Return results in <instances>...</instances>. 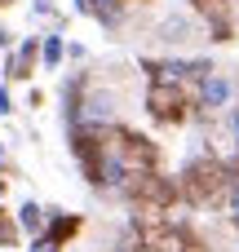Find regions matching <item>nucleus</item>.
<instances>
[{"instance_id":"1","label":"nucleus","mask_w":239,"mask_h":252,"mask_svg":"<svg viewBox=\"0 0 239 252\" xmlns=\"http://www.w3.org/2000/svg\"><path fill=\"white\" fill-rule=\"evenodd\" d=\"M146 106H151L155 120H177V115H182V97H177V89H173V84H160V80L146 89Z\"/></svg>"},{"instance_id":"2","label":"nucleus","mask_w":239,"mask_h":252,"mask_svg":"<svg viewBox=\"0 0 239 252\" xmlns=\"http://www.w3.org/2000/svg\"><path fill=\"white\" fill-rule=\"evenodd\" d=\"M80 106H84V111H80V124H106V120H111L115 97H111V93H89Z\"/></svg>"},{"instance_id":"3","label":"nucleus","mask_w":239,"mask_h":252,"mask_svg":"<svg viewBox=\"0 0 239 252\" xmlns=\"http://www.w3.org/2000/svg\"><path fill=\"white\" fill-rule=\"evenodd\" d=\"M35 58H44V44H35V35H31V40H22V49L9 58V71H4V75H31V62H35Z\"/></svg>"},{"instance_id":"4","label":"nucleus","mask_w":239,"mask_h":252,"mask_svg":"<svg viewBox=\"0 0 239 252\" xmlns=\"http://www.w3.org/2000/svg\"><path fill=\"white\" fill-rule=\"evenodd\" d=\"M231 97V80L226 75H208L204 80V106H226Z\"/></svg>"},{"instance_id":"5","label":"nucleus","mask_w":239,"mask_h":252,"mask_svg":"<svg viewBox=\"0 0 239 252\" xmlns=\"http://www.w3.org/2000/svg\"><path fill=\"white\" fill-rule=\"evenodd\" d=\"M18 221H22V230H31V235H40V230H44V208L27 199V204L18 208Z\"/></svg>"},{"instance_id":"6","label":"nucleus","mask_w":239,"mask_h":252,"mask_svg":"<svg viewBox=\"0 0 239 252\" xmlns=\"http://www.w3.org/2000/svg\"><path fill=\"white\" fill-rule=\"evenodd\" d=\"M75 4H80L84 13H98V18H106V22H111V13H115V4H120V0H75Z\"/></svg>"},{"instance_id":"7","label":"nucleus","mask_w":239,"mask_h":252,"mask_svg":"<svg viewBox=\"0 0 239 252\" xmlns=\"http://www.w3.org/2000/svg\"><path fill=\"white\" fill-rule=\"evenodd\" d=\"M160 35L173 44V40H186V18H169L164 27H160Z\"/></svg>"},{"instance_id":"8","label":"nucleus","mask_w":239,"mask_h":252,"mask_svg":"<svg viewBox=\"0 0 239 252\" xmlns=\"http://www.w3.org/2000/svg\"><path fill=\"white\" fill-rule=\"evenodd\" d=\"M62 62V35H49L44 40V66H58Z\"/></svg>"},{"instance_id":"9","label":"nucleus","mask_w":239,"mask_h":252,"mask_svg":"<svg viewBox=\"0 0 239 252\" xmlns=\"http://www.w3.org/2000/svg\"><path fill=\"white\" fill-rule=\"evenodd\" d=\"M226 217L239 226V182H231V190H226Z\"/></svg>"},{"instance_id":"10","label":"nucleus","mask_w":239,"mask_h":252,"mask_svg":"<svg viewBox=\"0 0 239 252\" xmlns=\"http://www.w3.org/2000/svg\"><path fill=\"white\" fill-rule=\"evenodd\" d=\"M9 111H13V102H9V93L0 89V115H9Z\"/></svg>"},{"instance_id":"11","label":"nucleus","mask_w":239,"mask_h":252,"mask_svg":"<svg viewBox=\"0 0 239 252\" xmlns=\"http://www.w3.org/2000/svg\"><path fill=\"white\" fill-rule=\"evenodd\" d=\"M231 128H235V142H239V111L231 115Z\"/></svg>"},{"instance_id":"12","label":"nucleus","mask_w":239,"mask_h":252,"mask_svg":"<svg viewBox=\"0 0 239 252\" xmlns=\"http://www.w3.org/2000/svg\"><path fill=\"white\" fill-rule=\"evenodd\" d=\"M0 239H9V226H4V217H0Z\"/></svg>"},{"instance_id":"13","label":"nucleus","mask_w":239,"mask_h":252,"mask_svg":"<svg viewBox=\"0 0 239 252\" xmlns=\"http://www.w3.org/2000/svg\"><path fill=\"white\" fill-rule=\"evenodd\" d=\"M0 49H4V27H0Z\"/></svg>"},{"instance_id":"14","label":"nucleus","mask_w":239,"mask_h":252,"mask_svg":"<svg viewBox=\"0 0 239 252\" xmlns=\"http://www.w3.org/2000/svg\"><path fill=\"white\" fill-rule=\"evenodd\" d=\"M0 155H4V146H0Z\"/></svg>"},{"instance_id":"15","label":"nucleus","mask_w":239,"mask_h":252,"mask_svg":"<svg viewBox=\"0 0 239 252\" xmlns=\"http://www.w3.org/2000/svg\"><path fill=\"white\" fill-rule=\"evenodd\" d=\"M0 4H9V0H0Z\"/></svg>"}]
</instances>
